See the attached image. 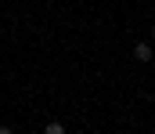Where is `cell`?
<instances>
[{"instance_id":"obj_1","label":"cell","mask_w":155,"mask_h":134,"mask_svg":"<svg viewBox=\"0 0 155 134\" xmlns=\"http://www.w3.org/2000/svg\"><path fill=\"white\" fill-rule=\"evenodd\" d=\"M152 54H155L152 44H137L134 47V58H137V62H152Z\"/></svg>"},{"instance_id":"obj_2","label":"cell","mask_w":155,"mask_h":134,"mask_svg":"<svg viewBox=\"0 0 155 134\" xmlns=\"http://www.w3.org/2000/svg\"><path fill=\"white\" fill-rule=\"evenodd\" d=\"M152 36H155V26H152Z\"/></svg>"}]
</instances>
